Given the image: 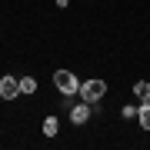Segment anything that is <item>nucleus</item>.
Wrapping results in <instances>:
<instances>
[{"label": "nucleus", "mask_w": 150, "mask_h": 150, "mask_svg": "<svg viewBox=\"0 0 150 150\" xmlns=\"http://www.w3.org/2000/svg\"><path fill=\"white\" fill-rule=\"evenodd\" d=\"M137 120H140V127L150 130V103L147 100H140V107H137Z\"/></svg>", "instance_id": "39448f33"}, {"label": "nucleus", "mask_w": 150, "mask_h": 150, "mask_svg": "<svg viewBox=\"0 0 150 150\" xmlns=\"http://www.w3.org/2000/svg\"><path fill=\"white\" fill-rule=\"evenodd\" d=\"M90 113H93V103H74V107H70V123H77V127H80V123H87L90 120Z\"/></svg>", "instance_id": "7ed1b4c3"}, {"label": "nucleus", "mask_w": 150, "mask_h": 150, "mask_svg": "<svg viewBox=\"0 0 150 150\" xmlns=\"http://www.w3.org/2000/svg\"><path fill=\"white\" fill-rule=\"evenodd\" d=\"M107 93V83L103 80H87V83H80V90H77V97H80L83 103H100V97Z\"/></svg>", "instance_id": "f257e3e1"}, {"label": "nucleus", "mask_w": 150, "mask_h": 150, "mask_svg": "<svg viewBox=\"0 0 150 150\" xmlns=\"http://www.w3.org/2000/svg\"><path fill=\"white\" fill-rule=\"evenodd\" d=\"M134 93H137V100H147L150 103V83L147 80H137L134 83Z\"/></svg>", "instance_id": "423d86ee"}, {"label": "nucleus", "mask_w": 150, "mask_h": 150, "mask_svg": "<svg viewBox=\"0 0 150 150\" xmlns=\"http://www.w3.org/2000/svg\"><path fill=\"white\" fill-rule=\"evenodd\" d=\"M54 83H57V90H60V93H67V97L80 90V80H77L70 70H57V74H54Z\"/></svg>", "instance_id": "f03ea898"}, {"label": "nucleus", "mask_w": 150, "mask_h": 150, "mask_svg": "<svg viewBox=\"0 0 150 150\" xmlns=\"http://www.w3.org/2000/svg\"><path fill=\"white\" fill-rule=\"evenodd\" d=\"M57 130H60V120L57 117H43V134H47V137H57Z\"/></svg>", "instance_id": "0eeeda50"}, {"label": "nucleus", "mask_w": 150, "mask_h": 150, "mask_svg": "<svg viewBox=\"0 0 150 150\" xmlns=\"http://www.w3.org/2000/svg\"><path fill=\"white\" fill-rule=\"evenodd\" d=\"M54 4H57V7H70V0H54Z\"/></svg>", "instance_id": "9d476101"}, {"label": "nucleus", "mask_w": 150, "mask_h": 150, "mask_svg": "<svg viewBox=\"0 0 150 150\" xmlns=\"http://www.w3.org/2000/svg\"><path fill=\"white\" fill-rule=\"evenodd\" d=\"M120 113H123V120H134V117H137V107H130V103H123V110H120Z\"/></svg>", "instance_id": "1a4fd4ad"}, {"label": "nucleus", "mask_w": 150, "mask_h": 150, "mask_svg": "<svg viewBox=\"0 0 150 150\" xmlns=\"http://www.w3.org/2000/svg\"><path fill=\"white\" fill-rule=\"evenodd\" d=\"M17 93H20V80L17 77H0V97L4 100H13Z\"/></svg>", "instance_id": "20e7f679"}, {"label": "nucleus", "mask_w": 150, "mask_h": 150, "mask_svg": "<svg viewBox=\"0 0 150 150\" xmlns=\"http://www.w3.org/2000/svg\"><path fill=\"white\" fill-rule=\"evenodd\" d=\"M20 93H37V80H33V77H20Z\"/></svg>", "instance_id": "6e6552de"}]
</instances>
